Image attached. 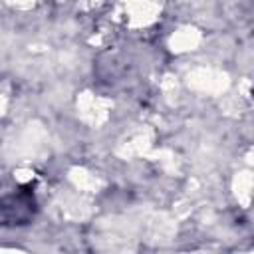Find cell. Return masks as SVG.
<instances>
[{
	"instance_id": "obj_1",
	"label": "cell",
	"mask_w": 254,
	"mask_h": 254,
	"mask_svg": "<svg viewBox=\"0 0 254 254\" xmlns=\"http://www.w3.org/2000/svg\"><path fill=\"white\" fill-rule=\"evenodd\" d=\"M34 214V194L20 190L0 198V226L26 224Z\"/></svg>"
}]
</instances>
